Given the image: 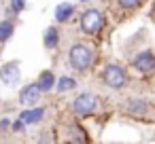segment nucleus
<instances>
[{
    "instance_id": "nucleus-16",
    "label": "nucleus",
    "mask_w": 155,
    "mask_h": 144,
    "mask_svg": "<svg viewBox=\"0 0 155 144\" xmlns=\"http://www.w3.org/2000/svg\"><path fill=\"white\" fill-rule=\"evenodd\" d=\"M142 0H119V7L121 9H136Z\"/></svg>"
},
{
    "instance_id": "nucleus-15",
    "label": "nucleus",
    "mask_w": 155,
    "mask_h": 144,
    "mask_svg": "<svg viewBox=\"0 0 155 144\" xmlns=\"http://www.w3.org/2000/svg\"><path fill=\"white\" fill-rule=\"evenodd\" d=\"M26 9V0H11V11L13 13H21Z\"/></svg>"
},
{
    "instance_id": "nucleus-18",
    "label": "nucleus",
    "mask_w": 155,
    "mask_h": 144,
    "mask_svg": "<svg viewBox=\"0 0 155 144\" xmlns=\"http://www.w3.org/2000/svg\"><path fill=\"white\" fill-rule=\"evenodd\" d=\"M11 127V121L9 119H2V121H0V129H9Z\"/></svg>"
},
{
    "instance_id": "nucleus-19",
    "label": "nucleus",
    "mask_w": 155,
    "mask_h": 144,
    "mask_svg": "<svg viewBox=\"0 0 155 144\" xmlns=\"http://www.w3.org/2000/svg\"><path fill=\"white\" fill-rule=\"evenodd\" d=\"M81 2H87V0H81Z\"/></svg>"
},
{
    "instance_id": "nucleus-7",
    "label": "nucleus",
    "mask_w": 155,
    "mask_h": 144,
    "mask_svg": "<svg viewBox=\"0 0 155 144\" xmlns=\"http://www.w3.org/2000/svg\"><path fill=\"white\" fill-rule=\"evenodd\" d=\"M134 66H136L138 70H142V72H151V70L155 68V55L149 53V51H142V53L136 55Z\"/></svg>"
},
{
    "instance_id": "nucleus-8",
    "label": "nucleus",
    "mask_w": 155,
    "mask_h": 144,
    "mask_svg": "<svg viewBox=\"0 0 155 144\" xmlns=\"http://www.w3.org/2000/svg\"><path fill=\"white\" fill-rule=\"evenodd\" d=\"M43 114H45V108H28V110H24V112L19 114V119H21L26 125H30V123H38V121L43 119Z\"/></svg>"
},
{
    "instance_id": "nucleus-14",
    "label": "nucleus",
    "mask_w": 155,
    "mask_h": 144,
    "mask_svg": "<svg viewBox=\"0 0 155 144\" xmlns=\"http://www.w3.org/2000/svg\"><path fill=\"white\" fill-rule=\"evenodd\" d=\"M74 85H77V81H74V78H70V76H62V78L58 81V91H68V89H74Z\"/></svg>"
},
{
    "instance_id": "nucleus-1",
    "label": "nucleus",
    "mask_w": 155,
    "mask_h": 144,
    "mask_svg": "<svg viewBox=\"0 0 155 144\" xmlns=\"http://www.w3.org/2000/svg\"><path fill=\"white\" fill-rule=\"evenodd\" d=\"M68 62L74 70H87L94 62V51L85 43H74L68 51Z\"/></svg>"
},
{
    "instance_id": "nucleus-11",
    "label": "nucleus",
    "mask_w": 155,
    "mask_h": 144,
    "mask_svg": "<svg viewBox=\"0 0 155 144\" xmlns=\"http://www.w3.org/2000/svg\"><path fill=\"white\" fill-rule=\"evenodd\" d=\"M15 32V24L11 19H5V21H0V43H7Z\"/></svg>"
},
{
    "instance_id": "nucleus-3",
    "label": "nucleus",
    "mask_w": 155,
    "mask_h": 144,
    "mask_svg": "<svg viewBox=\"0 0 155 144\" xmlns=\"http://www.w3.org/2000/svg\"><path fill=\"white\" fill-rule=\"evenodd\" d=\"M102 81H104L108 87H113V89H121V87L127 83V74H125V70H123L121 66L110 64V66L104 68V72H102Z\"/></svg>"
},
{
    "instance_id": "nucleus-13",
    "label": "nucleus",
    "mask_w": 155,
    "mask_h": 144,
    "mask_svg": "<svg viewBox=\"0 0 155 144\" xmlns=\"http://www.w3.org/2000/svg\"><path fill=\"white\" fill-rule=\"evenodd\" d=\"M125 106H127V110H130L132 114H142V112L147 110V104H144L142 100H130Z\"/></svg>"
},
{
    "instance_id": "nucleus-12",
    "label": "nucleus",
    "mask_w": 155,
    "mask_h": 144,
    "mask_svg": "<svg viewBox=\"0 0 155 144\" xmlns=\"http://www.w3.org/2000/svg\"><path fill=\"white\" fill-rule=\"evenodd\" d=\"M58 43H60V32L55 28H47V32H45V47L47 49H55Z\"/></svg>"
},
{
    "instance_id": "nucleus-4",
    "label": "nucleus",
    "mask_w": 155,
    "mask_h": 144,
    "mask_svg": "<svg viewBox=\"0 0 155 144\" xmlns=\"http://www.w3.org/2000/svg\"><path fill=\"white\" fill-rule=\"evenodd\" d=\"M96 106H98V100H96L94 93H81V95L72 102V110H74V114H79V117H89V114L96 110Z\"/></svg>"
},
{
    "instance_id": "nucleus-6",
    "label": "nucleus",
    "mask_w": 155,
    "mask_h": 144,
    "mask_svg": "<svg viewBox=\"0 0 155 144\" xmlns=\"http://www.w3.org/2000/svg\"><path fill=\"white\" fill-rule=\"evenodd\" d=\"M41 87L36 85V83H32V85H26L21 91H19V102H21V106H34L38 100H41Z\"/></svg>"
},
{
    "instance_id": "nucleus-2",
    "label": "nucleus",
    "mask_w": 155,
    "mask_h": 144,
    "mask_svg": "<svg viewBox=\"0 0 155 144\" xmlns=\"http://www.w3.org/2000/svg\"><path fill=\"white\" fill-rule=\"evenodd\" d=\"M102 24H104V19H102V13L98 9L83 11V15H81V30L85 34H98L102 30Z\"/></svg>"
},
{
    "instance_id": "nucleus-17",
    "label": "nucleus",
    "mask_w": 155,
    "mask_h": 144,
    "mask_svg": "<svg viewBox=\"0 0 155 144\" xmlns=\"http://www.w3.org/2000/svg\"><path fill=\"white\" fill-rule=\"evenodd\" d=\"M24 127H26V123H24L21 119H19V121H15V123H11V129H13V131H21Z\"/></svg>"
},
{
    "instance_id": "nucleus-10",
    "label": "nucleus",
    "mask_w": 155,
    "mask_h": 144,
    "mask_svg": "<svg viewBox=\"0 0 155 144\" xmlns=\"http://www.w3.org/2000/svg\"><path fill=\"white\" fill-rule=\"evenodd\" d=\"M36 85L41 87V91H49V89H53V85H55V76H53V72H49V70L41 72Z\"/></svg>"
},
{
    "instance_id": "nucleus-5",
    "label": "nucleus",
    "mask_w": 155,
    "mask_h": 144,
    "mask_svg": "<svg viewBox=\"0 0 155 144\" xmlns=\"http://www.w3.org/2000/svg\"><path fill=\"white\" fill-rule=\"evenodd\" d=\"M19 66L15 64V62H9V64H5L2 68H0V81H2L7 87H15L17 83H19Z\"/></svg>"
},
{
    "instance_id": "nucleus-9",
    "label": "nucleus",
    "mask_w": 155,
    "mask_h": 144,
    "mask_svg": "<svg viewBox=\"0 0 155 144\" xmlns=\"http://www.w3.org/2000/svg\"><path fill=\"white\" fill-rule=\"evenodd\" d=\"M72 13H74V7H72L70 2H62V5H58V9H55V19H58L60 24H64V21H68V19L72 17Z\"/></svg>"
}]
</instances>
